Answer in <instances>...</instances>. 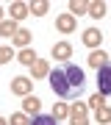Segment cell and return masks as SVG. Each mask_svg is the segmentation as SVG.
Returning <instances> with one entry per match:
<instances>
[{
    "instance_id": "cell-12",
    "label": "cell",
    "mask_w": 111,
    "mask_h": 125,
    "mask_svg": "<svg viewBox=\"0 0 111 125\" xmlns=\"http://www.w3.org/2000/svg\"><path fill=\"white\" fill-rule=\"evenodd\" d=\"M36 58H39V56H36V50H33V47H25V50H20V53H17V61H20V64H25V67H33Z\"/></svg>"
},
{
    "instance_id": "cell-11",
    "label": "cell",
    "mask_w": 111,
    "mask_h": 125,
    "mask_svg": "<svg viewBox=\"0 0 111 125\" xmlns=\"http://www.w3.org/2000/svg\"><path fill=\"white\" fill-rule=\"evenodd\" d=\"M31 17V9H28V3H20V0H14L11 3V20L14 22H20V20Z\"/></svg>"
},
{
    "instance_id": "cell-14",
    "label": "cell",
    "mask_w": 111,
    "mask_h": 125,
    "mask_svg": "<svg viewBox=\"0 0 111 125\" xmlns=\"http://www.w3.org/2000/svg\"><path fill=\"white\" fill-rule=\"evenodd\" d=\"M14 45H17L20 50H25V47H31V31H25V28H20L17 33H14Z\"/></svg>"
},
{
    "instance_id": "cell-1",
    "label": "cell",
    "mask_w": 111,
    "mask_h": 125,
    "mask_svg": "<svg viewBox=\"0 0 111 125\" xmlns=\"http://www.w3.org/2000/svg\"><path fill=\"white\" fill-rule=\"evenodd\" d=\"M50 89H53L58 97H75V89H72V83H70V78H67V72L64 67H56V70H50Z\"/></svg>"
},
{
    "instance_id": "cell-19",
    "label": "cell",
    "mask_w": 111,
    "mask_h": 125,
    "mask_svg": "<svg viewBox=\"0 0 111 125\" xmlns=\"http://www.w3.org/2000/svg\"><path fill=\"white\" fill-rule=\"evenodd\" d=\"M70 14H72V17H81V14H89V3H81V0H72V3H70Z\"/></svg>"
},
{
    "instance_id": "cell-3",
    "label": "cell",
    "mask_w": 111,
    "mask_h": 125,
    "mask_svg": "<svg viewBox=\"0 0 111 125\" xmlns=\"http://www.w3.org/2000/svg\"><path fill=\"white\" fill-rule=\"evenodd\" d=\"M64 72H67V78H70V83H72V89L75 92H81L83 89V70L78 67V64H64Z\"/></svg>"
},
{
    "instance_id": "cell-9",
    "label": "cell",
    "mask_w": 111,
    "mask_h": 125,
    "mask_svg": "<svg viewBox=\"0 0 111 125\" xmlns=\"http://www.w3.org/2000/svg\"><path fill=\"white\" fill-rule=\"evenodd\" d=\"M100 42H103L100 28H86V31H83V45H86V47L97 50V47H100Z\"/></svg>"
},
{
    "instance_id": "cell-10",
    "label": "cell",
    "mask_w": 111,
    "mask_h": 125,
    "mask_svg": "<svg viewBox=\"0 0 111 125\" xmlns=\"http://www.w3.org/2000/svg\"><path fill=\"white\" fill-rule=\"evenodd\" d=\"M50 56L58 58V61H64V58L72 56V45H70V42H56V45L50 47Z\"/></svg>"
},
{
    "instance_id": "cell-13",
    "label": "cell",
    "mask_w": 111,
    "mask_h": 125,
    "mask_svg": "<svg viewBox=\"0 0 111 125\" xmlns=\"http://www.w3.org/2000/svg\"><path fill=\"white\" fill-rule=\"evenodd\" d=\"M31 72H33V81H39V78H47V75H50V64L44 61V58H36V64L31 67Z\"/></svg>"
},
{
    "instance_id": "cell-23",
    "label": "cell",
    "mask_w": 111,
    "mask_h": 125,
    "mask_svg": "<svg viewBox=\"0 0 111 125\" xmlns=\"http://www.w3.org/2000/svg\"><path fill=\"white\" fill-rule=\"evenodd\" d=\"M86 106H89V108H94V111H97V108H100V106H106V97H103V94H100V92H94V94H92V97H89V100H86Z\"/></svg>"
},
{
    "instance_id": "cell-8",
    "label": "cell",
    "mask_w": 111,
    "mask_h": 125,
    "mask_svg": "<svg viewBox=\"0 0 111 125\" xmlns=\"http://www.w3.org/2000/svg\"><path fill=\"white\" fill-rule=\"evenodd\" d=\"M22 111H25L28 117H36L42 111V100L36 97V94H28V97H22Z\"/></svg>"
},
{
    "instance_id": "cell-5",
    "label": "cell",
    "mask_w": 111,
    "mask_h": 125,
    "mask_svg": "<svg viewBox=\"0 0 111 125\" xmlns=\"http://www.w3.org/2000/svg\"><path fill=\"white\" fill-rule=\"evenodd\" d=\"M33 92V78H14L11 81V94H20V97H28Z\"/></svg>"
},
{
    "instance_id": "cell-18",
    "label": "cell",
    "mask_w": 111,
    "mask_h": 125,
    "mask_svg": "<svg viewBox=\"0 0 111 125\" xmlns=\"http://www.w3.org/2000/svg\"><path fill=\"white\" fill-rule=\"evenodd\" d=\"M94 120H97V125H111V106H100L94 111Z\"/></svg>"
},
{
    "instance_id": "cell-15",
    "label": "cell",
    "mask_w": 111,
    "mask_h": 125,
    "mask_svg": "<svg viewBox=\"0 0 111 125\" xmlns=\"http://www.w3.org/2000/svg\"><path fill=\"white\" fill-rule=\"evenodd\" d=\"M89 17L92 20H103L106 17V3H103V0H92V3H89Z\"/></svg>"
},
{
    "instance_id": "cell-7",
    "label": "cell",
    "mask_w": 111,
    "mask_h": 125,
    "mask_svg": "<svg viewBox=\"0 0 111 125\" xmlns=\"http://www.w3.org/2000/svg\"><path fill=\"white\" fill-rule=\"evenodd\" d=\"M86 61H89V67H92V70H100V67H106V64H108V53H106L103 47H97V50L89 53Z\"/></svg>"
},
{
    "instance_id": "cell-26",
    "label": "cell",
    "mask_w": 111,
    "mask_h": 125,
    "mask_svg": "<svg viewBox=\"0 0 111 125\" xmlns=\"http://www.w3.org/2000/svg\"><path fill=\"white\" fill-rule=\"evenodd\" d=\"M0 22H3V9H0Z\"/></svg>"
},
{
    "instance_id": "cell-6",
    "label": "cell",
    "mask_w": 111,
    "mask_h": 125,
    "mask_svg": "<svg viewBox=\"0 0 111 125\" xmlns=\"http://www.w3.org/2000/svg\"><path fill=\"white\" fill-rule=\"evenodd\" d=\"M56 28L61 33H72L78 28V20L72 17V14H58V17H56Z\"/></svg>"
},
{
    "instance_id": "cell-17",
    "label": "cell",
    "mask_w": 111,
    "mask_h": 125,
    "mask_svg": "<svg viewBox=\"0 0 111 125\" xmlns=\"http://www.w3.org/2000/svg\"><path fill=\"white\" fill-rule=\"evenodd\" d=\"M17 31H20V25L14 22L11 17H9V20H3V22H0V36H11V39H14V33H17Z\"/></svg>"
},
{
    "instance_id": "cell-4",
    "label": "cell",
    "mask_w": 111,
    "mask_h": 125,
    "mask_svg": "<svg viewBox=\"0 0 111 125\" xmlns=\"http://www.w3.org/2000/svg\"><path fill=\"white\" fill-rule=\"evenodd\" d=\"M97 92L103 94V97L111 94V64H106V67L97 70Z\"/></svg>"
},
{
    "instance_id": "cell-2",
    "label": "cell",
    "mask_w": 111,
    "mask_h": 125,
    "mask_svg": "<svg viewBox=\"0 0 111 125\" xmlns=\"http://www.w3.org/2000/svg\"><path fill=\"white\" fill-rule=\"evenodd\" d=\"M70 122L72 125H89V106L86 103H72L70 106Z\"/></svg>"
},
{
    "instance_id": "cell-20",
    "label": "cell",
    "mask_w": 111,
    "mask_h": 125,
    "mask_svg": "<svg viewBox=\"0 0 111 125\" xmlns=\"http://www.w3.org/2000/svg\"><path fill=\"white\" fill-rule=\"evenodd\" d=\"M31 125H58V120L53 114H36L33 120H31Z\"/></svg>"
},
{
    "instance_id": "cell-16",
    "label": "cell",
    "mask_w": 111,
    "mask_h": 125,
    "mask_svg": "<svg viewBox=\"0 0 111 125\" xmlns=\"http://www.w3.org/2000/svg\"><path fill=\"white\" fill-rule=\"evenodd\" d=\"M28 9H31V14H33V17H44V14L50 11V3H47V0H33Z\"/></svg>"
},
{
    "instance_id": "cell-22",
    "label": "cell",
    "mask_w": 111,
    "mask_h": 125,
    "mask_svg": "<svg viewBox=\"0 0 111 125\" xmlns=\"http://www.w3.org/2000/svg\"><path fill=\"white\" fill-rule=\"evenodd\" d=\"M9 125H31V117H28L25 111H17V114H11Z\"/></svg>"
},
{
    "instance_id": "cell-25",
    "label": "cell",
    "mask_w": 111,
    "mask_h": 125,
    "mask_svg": "<svg viewBox=\"0 0 111 125\" xmlns=\"http://www.w3.org/2000/svg\"><path fill=\"white\" fill-rule=\"evenodd\" d=\"M0 125H9V120H6V117H0Z\"/></svg>"
},
{
    "instance_id": "cell-21",
    "label": "cell",
    "mask_w": 111,
    "mask_h": 125,
    "mask_svg": "<svg viewBox=\"0 0 111 125\" xmlns=\"http://www.w3.org/2000/svg\"><path fill=\"white\" fill-rule=\"evenodd\" d=\"M53 117L56 120H67V117H70V106H67V103H56L53 106Z\"/></svg>"
},
{
    "instance_id": "cell-24",
    "label": "cell",
    "mask_w": 111,
    "mask_h": 125,
    "mask_svg": "<svg viewBox=\"0 0 111 125\" xmlns=\"http://www.w3.org/2000/svg\"><path fill=\"white\" fill-rule=\"evenodd\" d=\"M11 58H14V50L9 45H3V47H0V64H9Z\"/></svg>"
}]
</instances>
